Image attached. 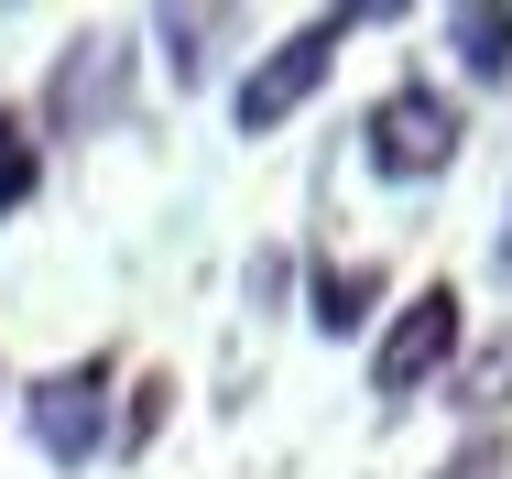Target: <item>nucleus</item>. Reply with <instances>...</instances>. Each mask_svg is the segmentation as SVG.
I'll return each instance as SVG.
<instances>
[{"instance_id": "nucleus-1", "label": "nucleus", "mask_w": 512, "mask_h": 479, "mask_svg": "<svg viewBox=\"0 0 512 479\" xmlns=\"http://www.w3.org/2000/svg\"><path fill=\"white\" fill-rule=\"evenodd\" d=\"M360 153H371V175H382V186H425V175H447V153H458V98L393 88L382 109H371Z\"/></svg>"}, {"instance_id": "nucleus-2", "label": "nucleus", "mask_w": 512, "mask_h": 479, "mask_svg": "<svg viewBox=\"0 0 512 479\" xmlns=\"http://www.w3.org/2000/svg\"><path fill=\"white\" fill-rule=\"evenodd\" d=\"M338 33H349V22H306L295 44H273V55L240 77V131H284V120H295V109L327 88V66H338Z\"/></svg>"}, {"instance_id": "nucleus-3", "label": "nucleus", "mask_w": 512, "mask_h": 479, "mask_svg": "<svg viewBox=\"0 0 512 479\" xmlns=\"http://www.w3.org/2000/svg\"><path fill=\"white\" fill-rule=\"evenodd\" d=\"M447 360H458V294L425 284L404 316H393V338H382V360H371V392H382V403H414Z\"/></svg>"}, {"instance_id": "nucleus-4", "label": "nucleus", "mask_w": 512, "mask_h": 479, "mask_svg": "<svg viewBox=\"0 0 512 479\" xmlns=\"http://www.w3.org/2000/svg\"><path fill=\"white\" fill-rule=\"evenodd\" d=\"M22 414H33V447L55 469H88L109 447V371H55V382L22 392Z\"/></svg>"}, {"instance_id": "nucleus-5", "label": "nucleus", "mask_w": 512, "mask_h": 479, "mask_svg": "<svg viewBox=\"0 0 512 479\" xmlns=\"http://www.w3.org/2000/svg\"><path fill=\"white\" fill-rule=\"evenodd\" d=\"M55 109L77 120H120V44H88V55H66V77H55Z\"/></svg>"}, {"instance_id": "nucleus-6", "label": "nucleus", "mask_w": 512, "mask_h": 479, "mask_svg": "<svg viewBox=\"0 0 512 479\" xmlns=\"http://www.w3.org/2000/svg\"><path fill=\"white\" fill-rule=\"evenodd\" d=\"M371 294H382V273H371V262H349V273H316V327H327V338H349V327L371 316Z\"/></svg>"}, {"instance_id": "nucleus-7", "label": "nucleus", "mask_w": 512, "mask_h": 479, "mask_svg": "<svg viewBox=\"0 0 512 479\" xmlns=\"http://www.w3.org/2000/svg\"><path fill=\"white\" fill-rule=\"evenodd\" d=\"M447 33H458L469 77H502L512 66V11H447Z\"/></svg>"}, {"instance_id": "nucleus-8", "label": "nucleus", "mask_w": 512, "mask_h": 479, "mask_svg": "<svg viewBox=\"0 0 512 479\" xmlns=\"http://www.w3.org/2000/svg\"><path fill=\"white\" fill-rule=\"evenodd\" d=\"M33 175H44V153H33V120H0V218L33 196Z\"/></svg>"}, {"instance_id": "nucleus-9", "label": "nucleus", "mask_w": 512, "mask_h": 479, "mask_svg": "<svg viewBox=\"0 0 512 479\" xmlns=\"http://www.w3.org/2000/svg\"><path fill=\"white\" fill-rule=\"evenodd\" d=\"M502 262H512V229H502Z\"/></svg>"}]
</instances>
